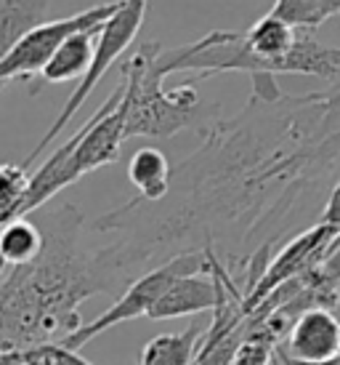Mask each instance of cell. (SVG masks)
Here are the masks:
<instances>
[{
	"label": "cell",
	"instance_id": "8992f818",
	"mask_svg": "<svg viewBox=\"0 0 340 365\" xmlns=\"http://www.w3.org/2000/svg\"><path fill=\"white\" fill-rule=\"evenodd\" d=\"M338 235H340V230L319 222V224H314L311 230H306V232H300L298 237H292L290 243L271 259L269 267H266L263 274L258 277V283L245 294V312H248V320H250V314L255 312L277 288H282V285L295 280V277H303V274L311 272L314 267H319L327 256H332V245L338 240Z\"/></svg>",
	"mask_w": 340,
	"mask_h": 365
},
{
	"label": "cell",
	"instance_id": "9a60e30c",
	"mask_svg": "<svg viewBox=\"0 0 340 365\" xmlns=\"http://www.w3.org/2000/svg\"><path fill=\"white\" fill-rule=\"evenodd\" d=\"M205 328H186L181 334H160L141 349L139 365H194Z\"/></svg>",
	"mask_w": 340,
	"mask_h": 365
},
{
	"label": "cell",
	"instance_id": "9c48e42d",
	"mask_svg": "<svg viewBox=\"0 0 340 365\" xmlns=\"http://www.w3.org/2000/svg\"><path fill=\"white\" fill-rule=\"evenodd\" d=\"M218 304V285L216 280L200 277V274H189L181 277L170 285L168 291L160 296V302L152 307L147 317L152 320H173V317H184V314H202L213 312Z\"/></svg>",
	"mask_w": 340,
	"mask_h": 365
},
{
	"label": "cell",
	"instance_id": "277c9868",
	"mask_svg": "<svg viewBox=\"0 0 340 365\" xmlns=\"http://www.w3.org/2000/svg\"><path fill=\"white\" fill-rule=\"evenodd\" d=\"M205 272H208V248L173 256V259L165 262L162 267H157V269H152V272H147V274H141L139 280L130 285L128 291H125L107 312H101L99 317H93L90 323H83L78 331H72L70 336H64L59 344L78 352L80 346H85L99 334L110 331L115 325L149 314L152 307L160 302V296L165 294L176 280L189 277V274H205Z\"/></svg>",
	"mask_w": 340,
	"mask_h": 365
},
{
	"label": "cell",
	"instance_id": "30bf717a",
	"mask_svg": "<svg viewBox=\"0 0 340 365\" xmlns=\"http://www.w3.org/2000/svg\"><path fill=\"white\" fill-rule=\"evenodd\" d=\"M280 75H314L330 83L340 81V48L314 41V35L298 30V41L280 61Z\"/></svg>",
	"mask_w": 340,
	"mask_h": 365
},
{
	"label": "cell",
	"instance_id": "5b68a950",
	"mask_svg": "<svg viewBox=\"0 0 340 365\" xmlns=\"http://www.w3.org/2000/svg\"><path fill=\"white\" fill-rule=\"evenodd\" d=\"M117 9H120V0H115V3H101V6H93V9H85V11H80V14H75V16L46 21L41 27H35L30 35H24V38L11 48L6 59L0 61V88H6V86H9L11 81H16V78L41 75L43 67L48 64V59L56 53V48H59L70 35L83 32V30H96V27H101Z\"/></svg>",
	"mask_w": 340,
	"mask_h": 365
},
{
	"label": "cell",
	"instance_id": "8fae6325",
	"mask_svg": "<svg viewBox=\"0 0 340 365\" xmlns=\"http://www.w3.org/2000/svg\"><path fill=\"white\" fill-rule=\"evenodd\" d=\"M99 32H101V27L70 35V38L56 48V53L48 59V64L43 67V72H41L43 81L67 83V81H75V78H83L85 70L90 67V61H93Z\"/></svg>",
	"mask_w": 340,
	"mask_h": 365
},
{
	"label": "cell",
	"instance_id": "7c38bea8",
	"mask_svg": "<svg viewBox=\"0 0 340 365\" xmlns=\"http://www.w3.org/2000/svg\"><path fill=\"white\" fill-rule=\"evenodd\" d=\"M46 248V235L30 219H14L0 227V280L3 269H19L32 264Z\"/></svg>",
	"mask_w": 340,
	"mask_h": 365
},
{
	"label": "cell",
	"instance_id": "ffe728a7",
	"mask_svg": "<svg viewBox=\"0 0 340 365\" xmlns=\"http://www.w3.org/2000/svg\"><path fill=\"white\" fill-rule=\"evenodd\" d=\"M271 363H274V365H340V357H335V360H327V363H306V360H295V357H292L285 346L277 344L274 349H271Z\"/></svg>",
	"mask_w": 340,
	"mask_h": 365
},
{
	"label": "cell",
	"instance_id": "4fadbf2b",
	"mask_svg": "<svg viewBox=\"0 0 340 365\" xmlns=\"http://www.w3.org/2000/svg\"><path fill=\"white\" fill-rule=\"evenodd\" d=\"M51 0H0V61L35 27L46 24Z\"/></svg>",
	"mask_w": 340,
	"mask_h": 365
},
{
	"label": "cell",
	"instance_id": "44dd1931",
	"mask_svg": "<svg viewBox=\"0 0 340 365\" xmlns=\"http://www.w3.org/2000/svg\"><path fill=\"white\" fill-rule=\"evenodd\" d=\"M0 365H24V352H9V349H0Z\"/></svg>",
	"mask_w": 340,
	"mask_h": 365
},
{
	"label": "cell",
	"instance_id": "ac0fdd59",
	"mask_svg": "<svg viewBox=\"0 0 340 365\" xmlns=\"http://www.w3.org/2000/svg\"><path fill=\"white\" fill-rule=\"evenodd\" d=\"M24 365H93L85 357H80L75 349H67L59 341H51V344L32 346L24 352Z\"/></svg>",
	"mask_w": 340,
	"mask_h": 365
},
{
	"label": "cell",
	"instance_id": "6da1fadb",
	"mask_svg": "<svg viewBox=\"0 0 340 365\" xmlns=\"http://www.w3.org/2000/svg\"><path fill=\"white\" fill-rule=\"evenodd\" d=\"M78 222L80 216L72 208L53 216L51 232H43V254L0 283V349L27 352L61 341L83 325L78 304L107 288L99 280L104 259L88 262L75 251Z\"/></svg>",
	"mask_w": 340,
	"mask_h": 365
},
{
	"label": "cell",
	"instance_id": "ba28073f",
	"mask_svg": "<svg viewBox=\"0 0 340 365\" xmlns=\"http://www.w3.org/2000/svg\"><path fill=\"white\" fill-rule=\"evenodd\" d=\"M295 41H298V30L290 27L287 21H282L274 14L260 16L250 30L245 32V46L258 61V72L253 78H258V75H274L277 78L280 75V61L290 53Z\"/></svg>",
	"mask_w": 340,
	"mask_h": 365
},
{
	"label": "cell",
	"instance_id": "52a82bcc",
	"mask_svg": "<svg viewBox=\"0 0 340 365\" xmlns=\"http://www.w3.org/2000/svg\"><path fill=\"white\" fill-rule=\"evenodd\" d=\"M282 346L306 363L335 360L340 357V320L324 307H311L295 317Z\"/></svg>",
	"mask_w": 340,
	"mask_h": 365
},
{
	"label": "cell",
	"instance_id": "3957f363",
	"mask_svg": "<svg viewBox=\"0 0 340 365\" xmlns=\"http://www.w3.org/2000/svg\"><path fill=\"white\" fill-rule=\"evenodd\" d=\"M147 11H149V0H120V9L115 11L110 19L101 24V32H99V38H96V51H93V61H90V67L80 78L78 88L72 91V96L67 99V104L61 107L59 118L53 120V125L48 128V133L43 136L41 142L35 144V150L27 155V160L21 163L24 168H30L32 163L43 155V150H46V147H48V144L53 142V139H56L67 125H70V120L78 115V110L85 104V99H88L90 93H93V88L101 83V78L110 72V67L120 59L122 53L128 51L130 43L136 41V35H139L141 24H144Z\"/></svg>",
	"mask_w": 340,
	"mask_h": 365
},
{
	"label": "cell",
	"instance_id": "e0dca14e",
	"mask_svg": "<svg viewBox=\"0 0 340 365\" xmlns=\"http://www.w3.org/2000/svg\"><path fill=\"white\" fill-rule=\"evenodd\" d=\"M324 3L327 0H274L269 14L280 16L295 30H317L324 19Z\"/></svg>",
	"mask_w": 340,
	"mask_h": 365
},
{
	"label": "cell",
	"instance_id": "5bb4252c",
	"mask_svg": "<svg viewBox=\"0 0 340 365\" xmlns=\"http://www.w3.org/2000/svg\"><path fill=\"white\" fill-rule=\"evenodd\" d=\"M128 179L139 190L141 200H165L170 195L173 171L157 147H141L128 163Z\"/></svg>",
	"mask_w": 340,
	"mask_h": 365
},
{
	"label": "cell",
	"instance_id": "2e32d148",
	"mask_svg": "<svg viewBox=\"0 0 340 365\" xmlns=\"http://www.w3.org/2000/svg\"><path fill=\"white\" fill-rule=\"evenodd\" d=\"M27 190H30L27 168L14 163H0V227L19 219Z\"/></svg>",
	"mask_w": 340,
	"mask_h": 365
},
{
	"label": "cell",
	"instance_id": "d6986e66",
	"mask_svg": "<svg viewBox=\"0 0 340 365\" xmlns=\"http://www.w3.org/2000/svg\"><path fill=\"white\" fill-rule=\"evenodd\" d=\"M271 349H274V346L248 339V341L240 346L237 357H234V365H271Z\"/></svg>",
	"mask_w": 340,
	"mask_h": 365
},
{
	"label": "cell",
	"instance_id": "7a4b0ae2",
	"mask_svg": "<svg viewBox=\"0 0 340 365\" xmlns=\"http://www.w3.org/2000/svg\"><path fill=\"white\" fill-rule=\"evenodd\" d=\"M160 43H144L122 67V112H125V136H154L168 139L191 125L197 112L194 83L179 88H162L168 78L157 64Z\"/></svg>",
	"mask_w": 340,
	"mask_h": 365
}]
</instances>
